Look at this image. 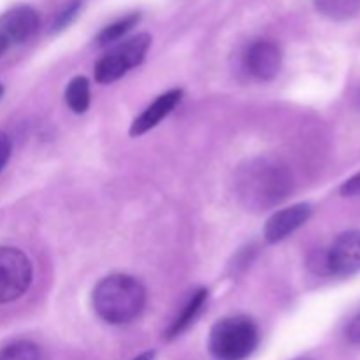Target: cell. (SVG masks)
<instances>
[{"mask_svg": "<svg viewBox=\"0 0 360 360\" xmlns=\"http://www.w3.org/2000/svg\"><path fill=\"white\" fill-rule=\"evenodd\" d=\"M236 188L243 206L250 211H267L287 199L294 188V178L281 160L259 157L239 169Z\"/></svg>", "mask_w": 360, "mask_h": 360, "instance_id": "1", "label": "cell"}, {"mask_svg": "<svg viewBox=\"0 0 360 360\" xmlns=\"http://www.w3.org/2000/svg\"><path fill=\"white\" fill-rule=\"evenodd\" d=\"M94 308L104 322L123 326L141 315L146 304V290L136 278L112 274L94 290Z\"/></svg>", "mask_w": 360, "mask_h": 360, "instance_id": "2", "label": "cell"}, {"mask_svg": "<svg viewBox=\"0 0 360 360\" xmlns=\"http://www.w3.org/2000/svg\"><path fill=\"white\" fill-rule=\"evenodd\" d=\"M259 329L248 316H227L210 334L211 355L217 360H246L259 347Z\"/></svg>", "mask_w": 360, "mask_h": 360, "instance_id": "3", "label": "cell"}, {"mask_svg": "<svg viewBox=\"0 0 360 360\" xmlns=\"http://www.w3.org/2000/svg\"><path fill=\"white\" fill-rule=\"evenodd\" d=\"M151 37L148 34H137L125 42L105 53L95 65V79L101 84H109L125 76L130 69L139 65L150 49Z\"/></svg>", "mask_w": 360, "mask_h": 360, "instance_id": "4", "label": "cell"}, {"mask_svg": "<svg viewBox=\"0 0 360 360\" xmlns=\"http://www.w3.org/2000/svg\"><path fill=\"white\" fill-rule=\"evenodd\" d=\"M32 262L21 250L0 246V304L16 301L32 283Z\"/></svg>", "mask_w": 360, "mask_h": 360, "instance_id": "5", "label": "cell"}, {"mask_svg": "<svg viewBox=\"0 0 360 360\" xmlns=\"http://www.w3.org/2000/svg\"><path fill=\"white\" fill-rule=\"evenodd\" d=\"M327 273L340 278L354 276L360 271V231H347L336 238L326 253Z\"/></svg>", "mask_w": 360, "mask_h": 360, "instance_id": "6", "label": "cell"}, {"mask_svg": "<svg viewBox=\"0 0 360 360\" xmlns=\"http://www.w3.org/2000/svg\"><path fill=\"white\" fill-rule=\"evenodd\" d=\"M39 28V14L28 6L14 7L0 18V39L7 46L28 41Z\"/></svg>", "mask_w": 360, "mask_h": 360, "instance_id": "7", "label": "cell"}, {"mask_svg": "<svg viewBox=\"0 0 360 360\" xmlns=\"http://www.w3.org/2000/svg\"><path fill=\"white\" fill-rule=\"evenodd\" d=\"M311 213L313 210L309 204H294V206L278 211L267 220L266 229H264V238L271 245L283 241L292 232L302 227L309 220Z\"/></svg>", "mask_w": 360, "mask_h": 360, "instance_id": "8", "label": "cell"}, {"mask_svg": "<svg viewBox=\"0 0 360 360\" xmlns=\"http://www.w3.org/2000/svg\"><path fill=\"white\" fill-rule=\"evenodd\" d=\"M245 63L252 76H255L260 81H269L280 72L281 51L274 42L257 41L246 51Z\"/></svg>", "mask_w": 360, "mask_h": 360, "instance_id": "9", "label": "cell"}, {"mask_svg": "<svg viewBox=\"0 0 360 360\" xmlns=\"http://www.w3.org/2000/svg\"><path fill=\"white\" fill-rule=\"evenodd\" d=\"M181 95H183L181 90H171L167 91V94L160 95L153 104L148 105V108L144 109L143 115L137 116V118L134 120V123L130 125V136L132 137L143 136V134H146L148 130L155 129V127H157L162 120L167 118V116L171 115L172 109L179 104Z\"/></svg>", "mask_w": 360, "mask_h": 360, "instance_id": "10", "label": "cell"}, {"mask_svg": "<svg viewBox=\"0 0 360 360\" xmlns=\"http://www.w3.org/2000/svg\"><path fill=\"white\" fill-rule=\"evenodd\" d=\"M207 299V290L206 288H200L195 294L190 297V301L186 302V306L183 308V311L179 313L178 319L171 323V327L165 333V340H174V338L181 336L186 329L193 323V320L199 316V313L202 311L204 304H206Z\"/></svg>", "mask_w": 360, "mask_h": 360, "instance_id": "11", "label": "cell"}, {"mask_svg": "<svg viewBox=\"0 0 360 360\" xmlns=\"http://www.w3.org/2000/svg\"><path fill=\"white\" fill-rule=\"evenodd\" d=\"M316 9L330 20L343 21L360 11V0H313Z\"/></svg>", "mask_w": 360, "mask_h": 360, "instance_id": "12", "label": "cell"}, {"mask_svg": "<svg viewBox=\"0 0 360 360\" xmlns=\"http://www.w3.org/2000/svg\"><path fill=\"white\" fill-rule=\"evenodd\" d=\"M65 102L77 115H83L90 105V83L84 76L74 77L65 90Z\"/></svg>", "mask_w": 360, "mask_h": 360, "instance_id": "13", "label": "cell"}, {"mask_svg": "<svg viewBox=\"0 0 360 360\" xmlns=\"http://www.w3.org/2000/svg\"><path fill=\"white\" fill-rule=\"evenodd\" d=\"M139 18H141L139 13H134V14H129V16L122 18V20L115 21V23L108 25V27H105L104 30H101V34L97 35V44L108 46L111 44V42L122 39L123 35L129 34V32L139 23Z\"/></svg>", "mask_w": 360, "mask_h": 360, "instance_id": "14", "label": "cell"}, {"mask_svg": "<svg viewBox=\"0 0 360 360\" xmlns=\"http://www.w3.org/2000/svg\"><path fill=\"white\" fill-rule=\"evenodd\" d=\"M0 360H41V350L30 341H16L0 350Z\"/></svg>", "mask_w": 360, "mask_h": 360, "instance_id": "15", "label": "cell"}, {"mask_svg": "<svg viewBox=\"0 0 360 360\" xmlns=\"http://www.w3.org/2000/svg\"><path fill=\"white\" fill-rule=\"evenodd\" d=\"M81 6H83V0H72L70 4H67V6L60 11L58 16L55 18V21H53L51 32H60L65 27H69L74 21V18L77 16V13H79Z\"/></svg>", "mask_w": 360, "mask_h": 360, "instance_id": "16", "label": "cell"}, {"mask_svg": "<svg viewBox=\"0 0 360 360\" xmlns=\"http://www.w3.org/2000/svg\"><path fill=\"white\" fill-rule=\"evenodd\" d=\"M341 195L343 197H357L360 195V172L355 176H352L350 179L343 183V186L340 188Z\"/></svg>", "mask_w": 360, "mask_h": 360, "instance_id": "17", "label": "cell"}, {"mask_svg": "<svg viewBox=\"0 0 360 360\" xmlns=\"http://www.w3.org/2000/svg\"><path fill=\"white\" fill-rule=\"evenodd\" d=\"M11 150H13V144H11L9 136L0 134V172H2V169L6 167L7 160H9Z\"/></svg>", "mask_w": 360, "mask_h": 360, "instance_id": "18", "label": "cell"}, {"mask_svg": "<svg viewBox=\"0 0 360 360\" xmlns=\"http://www.w3.org/2000/svg\"><path fill=\"white\" fill-rule=\"evenodd\" d=\"M348 340H350L352 343L360 345V315L350 323V327H348Z\"/></svg>", "mask_w": 360, "mask_h": 360, "instance_id": "19", "label": "cell"}, {"mask_svg": "<svg viewBox=\"0 0 360 360\" xmlns=\"http://www.w3.org/2000/svg\"><path fill=\"white\" fill-rule=\"evenodd\" d=\"M153 359H155V352L151 350V352H144V354L137 355V357L132 360H153Z\"/></svg>", "mask_w": 360, "mask_h": 360, "instance_id": "20", "label": "cell"}, {"mask_svg": "<svg viewBox=\"0 0 360 360\" xmlns=\"http://www.w3.org/2000/svg\"><path fill=\"white\" fill-rule=\"evenodd\" d=\"M2 95H4V86L0 84V98H2Z\"/></svg>", "mask_w": 360, "mask_h": 360, "instance_id": "21", "label": "cell"}, {"mask_svg": "<svg viewBox=\"0 0 360 360\" xmlns=\"http://www.w3.org/2000/svg\"><path fill=\"white\" fill-rule=\"evenodd\" d=\"M357 104H359V109H360V90H359V95H357Z\"/></svg>", "mask_w": 360, "mask_h": 360, "instance_id": "22", "label": "cell"}, {"mask_svg": "<svg viewBox=\"0 0 360 360\" xmlns=\"http://www.w3.org/2000/svg\"><path fill=\"white\" fill-rule=\"evenodd\" d=\"M295 360H311V359H295Z\"/></svg>", "mask_w": 360, "mask_h": 360, "instance_id": "23", "label": "cell"}]
</instances>
